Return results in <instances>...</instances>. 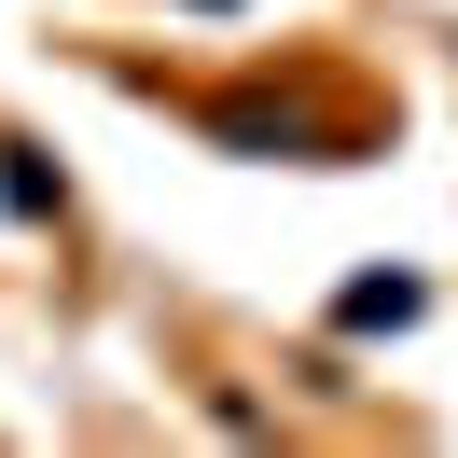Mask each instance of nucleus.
<instances>
[{"mask_svg": "<svg viewBox=\"0 0 458 458\" xmlns=\"http://www.w3.org/2000/svg\"><path fill=\"white\" fill-rule=\"evenodd\" d=\"M375 319H417V278H361L347 292V334H375Z\"/></svg>", "mask_w": 458, "mask_h": 458, "instance_id": "1", "label": "nucleus"}]
</instances>
